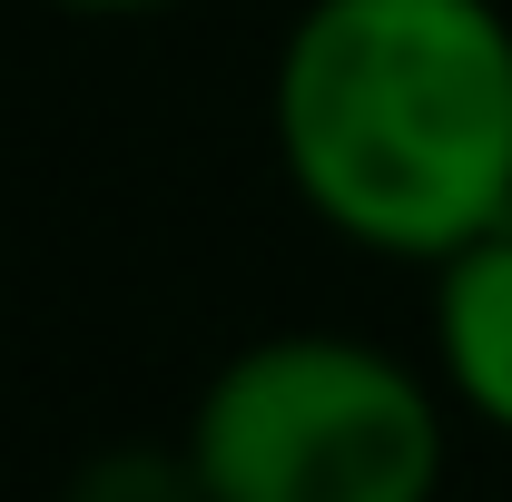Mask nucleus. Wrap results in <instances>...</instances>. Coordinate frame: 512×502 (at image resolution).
I'll use <instances>...</instances> for the list:
<instances>
[{
  "mask_svg": "<svg viewBox=\"0 0 512 502\" xmlns=\"http://www.w3.org/2000/svg\"><path fill=\"white\" fill-rule=\"evenodd\" d=\"M276 158L375 256L483 247L512 227V20L493 0H306L276 50Z\"/></svg>",
  "mask_w": 512,
  "mask_h": 502,
  "instance_id": "1",
  "label": "nucleus"
},
{
  "mask_svg": "<svg viewBox=\"0 0 512 502\" xmlns=\"http://www.w3.org/2000/svg\"><path fill=\"white\" fill-rule=\"evenodd\" d=\"M188 463L207 502H434L444 404L365 335H266L207 375Z\"/></svg>",
  "mask_w": 512,
  "mask_h": 502,
  "instance_id": "2",
  "label": "nucleus"
},
{
  "mask_svg": "<svg viewBox=\"0 0 512 502\" xmlns=\"http://www.w3.org/2000/svg\"><path fill=\"white\" fill-rule=\"evenodd\" d=\"M434 365L493 434H512V227L434 266Z\"/></svg>",
  "mask_w": 512,
  "mask_h": 502,
  "instance_id": "3",
  "label": "nucleus"
},
{
  "mask_svg": "<svg viewBox=\"0 0 512 502\" xmlns=\"http://www.w3.org/2000/svg\"><path fill=\"white\" fill-rule=\"evenodd\" d=\"M69 502H207V493H197L188 443H178V453H148V443H128V453H99V463L69 483Z\"/></svg>",
  "mask_w": 512,
  "mask_h": 502,
  "instance_id": "4",
  "label": "nucleus"
},
{
  "mask_svg": "<svg viewBox=\"0 0 512 502\" xmlns=\"http://www.w3.org/2000/svg\"><path fill=\"white\" fill-rule=\"evenodd\" d=\"M60 10H99V20H119V10H168V0H60Z\"/></svg>",
  "mask_w": 512,
  "mask_h": 502,
  "instance_id": "5",
  "label": "nucleus"
}]
</instances>
